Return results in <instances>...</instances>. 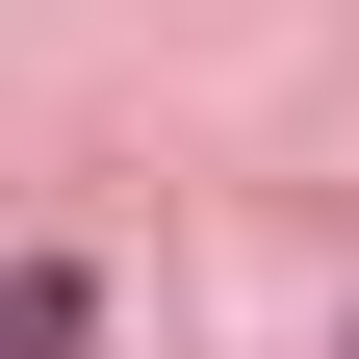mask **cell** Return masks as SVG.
I'll list each match as a JSON object with an SVG mask.
<instances>
[{
    "mask_svg": "<svg viewBox=\"0 0 359 359\" xmlns=\"http://www.w3.org/2000/svg\"><path fill=\"white\" fill-rule=\"evenodd\" d=\"M103 334V283H77V257H26V283H0V359H77Z\"/></svg>",
    "mask_w": 359,
    "mask_h": 359,
    "instance_id": "6da1fadb",
    "label": "cell"
}]
</instances>
